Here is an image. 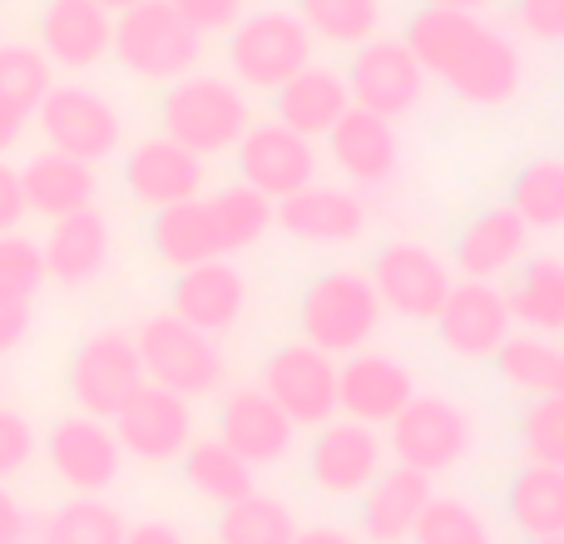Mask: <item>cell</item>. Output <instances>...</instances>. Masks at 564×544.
<instances>
[{
	"mask_svg": "<svg viewBox=\"0 0 564 544\" xmlns=\"http://www.w3.org/2000/svg\"><path fill=\"white\" fill-rule=\"evenodd\" d=\"M401 40L416 55V65L426 75H436L466 105L500 109L525 85V59H520L516 40L500 35L480 15H466V10L421 6L406 20V35Z\"/></svg>",
	"mask_w": 564,
	"mask_h": 544,
	"instance_id": "6da1fadb",
	"label": "cell"
},
{
	"mask_svg": "<svg viewBox=\"0 0 564 544\" xmlns=\"http://www.w3.org/2000/svg\"><path fill=\"white\" fill-rule=\"evenodd\" d=\"M248 124L253 119H248L243 89L224 75H184L164 85V99H159V134L174 139L194 159L234 154Z\"/></svg>",
	"mask_w": 564,
	"mask_h": 544,
	"instance_id": "7a4b0ae2",
	"label": "cell"
},
{
	"mask_svg": "<svg viewBox=\"0 0 564 544\" xmlns=\"http://www.w3.org/2000/svg\"><path fill=\"white\" fill-rule=\"evenodd\" d=\"M381 302L371 292L367 272L357 268H327L302 287L297 297V331L307 347L327 351V357H351V351L371 347L381 327Z\"/></svg>",
	"mask_w": 564,
	"mask_h": 544,
	"instance_id": "3957f363",
	"label": "cell"
},
{
	"mask_svg": "<svg viewBox=\"0 0 564 544\" xmlns=\"http://www.w3.org/2000/svg\"><path fill=\"white\" fill-rule=\"evenodd\" d=\"M109 55L124 65V75L149 79V85H174V79L194 75L198 55H204V35L169 0H139L115 15Z\"/></svg>",
	"mask_w": 564,
	"mask_h": 544,
	"instance_id": "277c9868",
	"label": "cell"
},
{
	"mask_svg": "<svg viewBox=\"0 0 564 544\" xmlns=\"http://www.w3.org/2000/svg\"><path fill=\"white\" fill-rule=\"evenodd\" d=\"M387 456L406 470H421V476H446L476 446V421L460 401L436 396V391H416L397 416L387 421Z\"/></svg>",
	"mask_w": 564,
	"mask_h": 544,
	"instance_id": "5b68a950",
	"label": "cell"
},
{
	"mask_svg": "<svg viewBox=\"0 0 564 544\" xmlns=\"http://www.w3.org/2000/svg\"><path fill=\"white\" fill-rule=\"evenodd\" d=\"M134 351L139 367H144V381L174 391L184 401L214 396L224 387V357H218V341L208 331L178 322L174 312H154L144 327L134 331Z\"/></svg>",
	"mask_w": 564,
	"mask_h": 544,
	"instance_id": "8992f818",
	"label": "cell"
},
{
	"mask_svg": "<svg viewBox=\"0 0 564 544\" xmlns=\"http://www.w3.org/2000/svg\"><path fill=\"white\" fill-rule=\"evenodd\" d=\"M312 65V35L292 10H253L228 30V75L253 95H273Z\"/></svg>",
	"mask_w": 564,
	"mask_h": 544,
	"instance_id": "52a82bcc",
	"label": "cell"
},
{
	"mask_svg": "<svg viewBox=\"0 0 564 544\" xmlns=\"http://www.w3.org/2000/svg\"><path fill=\"white\" fill-rule=\"evenodd\" d=\"M69 401L79 416L95 421H115V411L144 387V367L134 351V331L119 327H99L69 351V371H65Z\"/></svg>",
	"mask_w": 564,
	"mask_h": 544,
	"instance_id": "ba28073f",
	"label": "cell"
},
{
	"mask_svg": "<svg viewBox=\"0 0 564 544\" xmlns=\"http://www.w3.org/2000/svg\"><path fill=\"white\" fill-rule=\"evenodd\" d=\"M35 119L40 134H45V149L79 159V164L109 159L124 139L119 109L89 85H50V95L35 105Z\"/></svg>",
	"mask_w": 564,
	"mask_h": 544,
	"instance_id": "9c48e42d",
	"label": "cell"
},
{
	"mask_svg": "<svg viewBox=\"0 0 564 544\" xmlns=\"http://www.w3.org/2000/svg\"><path fill=\"white\" fill-rule=\"evenodd\" d=\"M371 292H377L381 312L406 322H436L441 302L451 292V268L431 253L426 243H411V238H391V243L377 248L367 272Z\"/></svg>",
	"mask_w": 564,
	"mask_h": 544,
	"instance_id": "30bf717a",
	"label": "cell"
},
{
	"mask_svg": "<svg viewBox=\"0 0 564 544\" xmlns=\"http://www.w3.org/2000/svg\"><path fill=\"white\" fill-rule=\"evenodd\" d=\"M341 79H347L351 109H367V115L391 119V124L401 115H411L421 105V95H426V69L416 65L406 40L391 35H377L351 50V65L341 69Z\"/></svg>",
	"mask_w": 564,
	"mask_h": 544,
	"instance_id": "8fae6325",
	"label": "cell"
},
{
	"mask_svg": "<svg viewBox=\"0 0 564 544\" xmlns=\"http://www.w3.org/2000/svg\"><path fill=\"white\" fill-rule=\"evenodd\" d=\"M381 470H387V440L361 421L332 416L307 446V480L327 500H357Z\"/></svg>",
	"mask_w": 564,
	"mask_h": 544,
	"instance_id": "7c38bea8",
	"label": "cell"
},
{
	"mask_svg": "<svg viewBox=\"0 0 564 544\" xmlns=\"http://www.w3.org/2000/svg\"><path fill=\"white\" fill-rule=\"evenodd\" d=\"M431 327H436L441 347L456 361H490L500 351V341L516 331V317H510L506 287L460 278V282H451V292Z\"/></svg>",
	"mask_w": 564,
	"mask_h": 544,
	"instance_id": "4fadbf2b",
	"label": "cell"
},
{
	"mask_svg": "<svg viewBox=\"0 0 564 544\" xmlns=\"http://www.w3.org/2000/svg\"><path fill=\"white\" fill-rule=\"evenodd\" d=\"M263 391L282 406V416L302 431H317L337 416V357L307 347V341H288L268 357Z\"/></svg>",
	"mask_w": 564,
	"mask_h": 544,
	"instance_id": "5bb4252c",
	"label": "cell"
},
{
	"mask_svg": "<svg viewBox=\"0 0 564 544\" xmlns=\"http://www.w3.org/2000/svg\"><path fill=\"white\" fill-rule=\"evenodd\" d=\"M109 431H115L124 456L144 460V466H169V460H178L184 446L194 440V406H188L184 396H174V391L144 381V387L115 411Z\"/></svg>",
	"mask_w": 564,
	"mask_h": 544,
	"instance_id": "9a60e30c",
	"label": "cell"
},
{
	"mask_svg": "<svg viewBox=\"0 0 564 544\" xmlns=\"http://www.w3.org/2000/svg\"><path fill=\"white\" fill-rule=\"evenodd\" d=\"M234 159H238V184L258 188L273 204L317 178V149H312V139L292 134L278 119L248 124L243 139L234 144Z\"/></svg>",
	"mask_w": 564,
	"mask_h": 544,
	"instance_id": "2e32d148",
	"label": "cell"
},
{
	"mask_svg": "<svg viewBox=\"0 0 564 544\" xmlns=\"http://www.w3.org/2000/svg\"><path fill=\"white\" fill-rule=\"evenodd\" d=\"M45 460L55 470V480L69 490V496H105L109 486L119 480V450L109 421L95 416H59L45 436Z\"/></svg>",
	"mask_w": 564,
	"mask_h": 544,
	"instance_id": "e0dca14e",
	"label": "cell"
},
{
	"mask_svg": "<svg viewBox=\"0 0 564 544\" xmlns=\"http://www.w3.org/2000/svg\"><path fill=\"white\" fill-rule=\"evenodd\" d=\"M416 396V377L391 351H351L337 367V411L361 426H387L406 401Z\"/></svg>",
	"mask_w": 564,
	"mask_h": 544,
	"instance_id": "ac0fdd59",
	"label": "cell"
},
{
	"mask_svg": "<svg viewBox=\"0 0 564 544\" xmlns=\"http://www.w3.org/2000/svg\"><path fill=\"white\" fill-rule=\"evenodd\" d=\"M40 55L59 69H95L109 59L115 15L99 0H45L35 15Z\"/></svg>",
	"mask_w": 564,
	"mask_h": 544,
	"instance_id": "d6986e66",
	"label": "cell"
},
{
	"mask_svg": "<svg viewBox=\"0 0 564 544\" xmlns=\"http://www.w3.org/2000/svg\"><path fill=\"white\" fill-rule=\"evenodd\" d=\"M273 224L297 243L312 248H332V243H351L367 228V198L351 194V188L337 184H317L312 178L307 188L278 198L273 204Z\"/></svg>",
	"mask_w": 564,
	"mask_h": 544,
	"instance_id": "ffe728a7",
	"label": "cell"
},
{
	"mask_svg": "<svg viewBox=\"0 0 564 544\" xmlns=\"http://www.w3.org/2000/svg\"><path fill=\"white\" fill-rule=\"evenodd\" d=\"M124 188L139 208H169L204 194V159L178 149L174 139H139L124 154Z\"/></svg>",
	"mask_w": 564,
	"mask_h": 544,
	"instance_id": "44dd1931",
	"label": "cell"
},
{
	"mask_svg": "<svg viewBox=\"0 0 564 544\" xmlns=\"http://www.w3.org/2000/svg\"><path fill=\"white\" fill-rule=\"evenodd\" d=\"M292 436H297V426L282 416V406L263 387L228 391L224 411H218V440H224L234 456H243L253 470L278 466L292 450Z\"/></svg>",
	"mask_w": 564,
	"mask_h": 544,
	"instance_id": "7402d4cb",
	"label": "cell"
},
{
	"mask_svg": "<svg viewBox=\"0 0 564 544\" xmlns=\"http://www.w3.org/2000/svg\"><path fill=\"white\" fill-rule=\"evenodd\" d=\"M243 302H248L243 272L234 263H224V258L184 268L174 278V292H169V312H174L178 322H188V327L208 331V337L234 327V322L243 317Z\"/></svg>",
	"mask_w": 564,
	"mask_h": 544,
	"instance_id": "603a6c76",
	"label": "cell"
},
{
	"mask_svg": "<svg viewBox=\"0 0 564 544\" xmlns=\"http://www.w3.org/2000/svg\"><path fill=\"white\" fill-rule=\"evenodd\" d=\"M431 496H436V490H431V476H421V470H406V466L381 470V476L357 496V530H361V540H371V544H406Z\"/></svg>",
	"mask_w": 564,
	"mask_h": 544,
	"instance_id": "cb8c5ba5",
	"label": "cell"
},
{
	"mask_svg": "<svg viewBox=\"0 0 564 544\" xmlns=\"http://www.w3.org/2000/svg\"><path fill=\"white\" fill-rule=\"evenodd\" d=\"M109 218L99 208H79L69 218H55L40 243V258H45V282H59V287L79 292L109 268Z\"/></svg>",
	"mask_w": 564,
	"mask_h": 544,
	"instance_id": "d4e9b609",
	"label": "cell"
},
{
	"mask_svg": "<svg viewBox=\"0 0 564 544\" xmlns=\"http://www.w3.org/2000/svg\"><path fill=\"white\" fill-rule=\"evenodd\" d=\"M327 149H332V164L357 188H381L397 178L401 144H397L391 119H377V115H367V109H347V115L332 124Z\"/></svg>",
	"mask_w": 564,
	"mask_h": 544,
	"instance_id": "484cf974",
	"label": "cell"
},
{
	"mask_svg": "<svg viewBox=\"0 0 564 544\" xmlns=\"http://www.w3.org/2000/svg\"><path fill=\"white\" fill-rule=\"evenodd\" d=\"M351 109V95H347V79L341 69H327V65H307L288 79L282 89H273V115L278 124H288L292 134L302 139H327L332 124Z\"/></svg>",
	"mask_w": 564,
	"mask_h": 544,
	"instance_id": "4316f807",
	"label": "cell"
},
{
	"mask_svg": "<svg viewBox=\"0 0 564 544\" xmlns=\"http://www.w3.org/2000/svg\"><path fill=\"white\" fill-rule=\"evenodd\" d=\"M20 194H25V214H40V218H69L79 208H95V194H99V178H95V164H79L69 154H30L25 168H20Z\"/></svg>",
	"mask_w": 564,
	"mask_h": 544,
	"instance_id": "83f0119b",
	"label": "cell"
},
{
	"mask_svg": "<svg viewBox=\"0 0 564 544\" xmlns=\"http://www.w3.org/2000/svg\"><path fill=\"white\" fill-rule=\"evenodd\" d=\"M530 248V228L516 218V208H480L456 233V268L476 282H496L520 268Z\"/></svg>",
	"mask_w": 564,
	"mask_h": 544,
	"instance_id": "f1b7e54d",
	"label": "cell"
},
{
	"mask_svg": "<svg viewBox=\"0 0 564 544\" xmlns=\"http://www.w3.org/2000/svg\"><path fill=\"white\" fill-rule=\"evenodd\" d=\"M149 243H154L159 263H169L174 272L224 258L214 214H208V198H184V204L154 208V218H149Z\"/></svg>",
	"mask_w": 564,
	"mask_h": 544,
	"instance_id": "f546056e",
	"label": "cell"
},
{
	"mask_svg": "<svg viewBox=\"0 0 564 544\" xmlns=\"http://www.w3.org/2000/svg\"><path fill=\"white\" fill-rule=\"evenodd\" d=\"M506 302H510V317L525 331L564 337V258L560 253L520 258L516 278L506 287Z\"/></svg>",
	"mask_w": 564,
	"mask_h": 544,
	"instance_id": "4dcf8cb0",
	"label": "cell"
},
{
	"mask_svg": "<svg viewBox=\"0 0 564 544\" xmlns=\"http://www.w3.org/2000/svg\"><path fill=\"white\" fill-rule=\"evenodd\" d=\"M496 371L516 396H564V341L540 337V331H510L500 341Z\"/></svg>",
	"mask_w": 564,
	"mask_h": 544,
	"instance_id": "1f68e13d",
	"label": "cell"
},
{
	"mask_svg": "<svg viewBox=\"0 0 564 544\" xmlns=\"http://www.w3.org/2000/svg\"><path fill=\"white\" fill-rule=\"evenodd\" d=\"M506 520L525 540L564 535V470L550 466H520L506 486Z\"/></svg>",
	"mask_w": 564,
	"mask_h": 544,
	"instance_id": "d6a6232c",
	"label": "cell"
},
{
	"mask_svg": "<svg viewBox=\"0 0 564 544\" xmlns=\"http://www.w3.org/2000/svg\"><path fill=\"white\" fill-rule=\"evenodd\" d=\"M178 470H184V486L194 490L198 500H208V505H234V500H243L253 486V466H248L243 456H234V450L224 446L218 436H204V440H188L184 456H178Z\"/></svg>",
	"mask_w": 564,
	"mask_h": 544,
	"instance_id": "836d02e7",
	"label": "cell"
},
{
	"mask_svg": "<svg viewBox=\"0 0 564 544\" xmlns=\"http://www.w3.org/2000/svg\"><path fill=\"white\" fill-rule=\"evenodd\" d=\"M510 208H516V218L525 228L560 233L564 228V159L540 154L530 164H520L516 178H510Z\"/></svg>",
	"mask_w": 564,
	"mask_h": 544,
	"instance_id": "e575fe53",
	"label": "cell"
},
{
	"mask_svg": "<svg viewBox=\"0 0 564 544\" xmlns=\"http://www.w3.org/2000/svg\"><path fill=\"white\" fill-rule=\"evenodd\" d=\"M124 515L99 496H69L35 525L30 544H124Z\"/></svg>",
	"mask_w": 564,
	"mask_h": 544,
	"instance_id": "d590c367",
	"label": "cell"
},
{
	"mask_svg": "<svg viewBox=\"0 0 564 544\" xmlns=\"http://www.w3.org/2000/svg\"><path fill=\"white\" fill-rule=\"evenodd\" d=\"M292 15L307 25L312 40L322 45H367L381 35V0H297Z\"/></svg>",
	"mask_w": 564,
	"mask_h": 544,
	"instance_id": "8d00e7d4",
	"label": "cell"
},
{
	"mask_svg": "<svg viewBox=\"0 0 564 544\" xmlns=\"http://www.w3.org/2000/svg\"><path fill=\"white\" fill-rule=\"evenodd\" d=\"M297 515L278 496L248 490L243 500L218 510V544H292Z\"/></svg>",
	"mask_w": 564,
	"mask_h": 544,
	"instance_id": "74e56055",
	"label": "cell"
},
{
	"mask_svg": "<svg viewBox=\"0 0 564 544\" xmlns=\"http://www.w3.org/2000/svg\"><path fill=\"white\" fill-rule=\"evenodd\" d=\"M208 214H214L224 253H243V248L263 243L268 228H273V198H263L248 184H228L208 198Z\"/></svg>",
	"mask_w": 564,
	"mask_h": 544,
	"instance_id": "f35d334b",
	"label": "cell"
},
{
	"mask_svg": "<svg viewBox=\"0 0 564 544\" xmlns=\"http://www.w3.org/2000/svg\"><path fill=\"white\" fill-rule=\"evenodd\" d=\"M406 544H496L486 510L466 496H431Z\"/></svg>",
	"mask_w": 564,
	"mask_h": 544,
	"instance_id": "ab89813d",
	"label": "cell"
},
{
	"mask_svg": "<svg viewBox=\"0 0 564 544\" xmlns=\"http://www.w3.org/2000/svg\"><path fill=\"white\" fill-rule=\"evenodd\" d=\"M516 436L530 466L564 470V396H530L516 421Z\"/></svg>",
	"mask_w": 564,
	"mask_h": 544,
	"instance_id": "60d3db41",
	"label": "cell"
},
{
	"mask_svg": "<svg viewBox=\"0 0 564 544\" xmlns=\"http://www.w3.org/2000/svg\"><path fill=\"white\" fill-rule=\"evenodd\" d=\"M50 85H55V65L35 45H0V99H10L20 115H35Z\"/></svg>",
	"mask_w": 564,
	"mask_h": 544,
	"instance_id": "b9f144b4",
	"label": "cell"
},
{
	"mask_svg": "<svg viewBox=\"0 0 564 544\" xmlns=\"http://www.w3.org/2000/svg\"><path fill=\"white\" fill-rule=\"evenodd\" d=\"M45 287V258L40 243L25 233H0V297L10 302H35V292Z\"/></svg>",
	"mask_w": 564,
	"mask_h": 544,
	"instance_id": "7bdbcfd3",
	"label": "cell"
},
{
	"mask_svg": "<svg viewBox=\"0 0 564 544\" xmlns=\"http://www.w3.org/2000/svg\"><path fill=\"white\" fill-rule=\"evenodd\" d=\"M30 460H35V426L20 411L0 406V486L15 480Z\"/></svg>",
	"mask_w": 564,
	"mask_h": 544,
	"instance_id": "ee69618b",
	"label": "cell"
},
{
	"mask_svg": "<svg viewBox=\"0 0 564 544\" xmlns=\"http://www.w3.org/2000/svg\"><path fill=\"white\" fill-rule=\"evenodd\" d=\"M516 25L540 45H564V0H516Z\"/></svg>",
	"mask_w": 564,
	"mask_h": 544,
	"instance_id": "f6af8a7d",
	"label": "cell"
},
{
	"mask_svg": "<svg viewBox=\"0 0 564 544\" xmlns=\"http://www.w3.org/2000/svg\"><path fill=\"white\" fill-rule=\"evenodd\" d=\"M198 35H218V30H234L243 20L248 0H169Z\"/></svg>",
	"mask_w": 564,
	"mask_h": 544,
	"instance_id": "bcb514c9",
	"label": "cell"
},
{
	"mask_svg": "<svg viewBox=\"0 0 564 544\" xmlns=\"http://www.w3.org/2000/svg\"><path fill=\"white\" fill-rule=\"evenodd\" d=\"M25 224V194H20V168L0 159V233H15Z\"/></svg>",
	"mask_w": 564,
	"mask_h": 544,
	"instance_id": "7dc6e473",
	"label": "cell"
},
{
	"mask_svg": "<svg viewBox=\"0 0 564 544\" xmlns=\"http://www.w3.org/2000/svg\"><path fill=\"white\" fill-rule=\"evenodd\" d=\"M30 540H35V525H30L25 505L0 486V544H30Z\"/></svg>",
	"mask_w": 564,
	"mask_h": 544,
	"instance_id": "c3c4849f",
	"label": "cell"
},
{
	"mask_svg": "<svg viewBox=\"0 0 564 544\" xmlns=\"http://www.w3.org/2000/svg\"><path fill=\"white\" fill-rule=\"evenodd\" d=\"M25 337H30V307H25V302L0 297V357H6V351H15Z\"/></svg>",
	"mask_w": 564,
	"mask_h": 544,
	"instance_id": "681fc988",
	"label": "cell"
},
{
	"mask_svg": "<svg viewBox=\"0 0 564 544\" xmlns=\"http://www.w3.org/2000/svg\"><path fill=\"white\" fill-rule=\"evenodd\" d=\"M124 544H184V535L164 520H139V525L124 530Z\"/></svg>",
	"mask_w": 564,
	"mask_h": 544,
	"instance_id": "f907efd6",
	"label": "cell"
},
{
	"mask_svg": "<svg viewBox=\"0 0 564 544\" xmlns=\"http://www.w3.org/2000/svg\"><path fill=\"white\" fill-rule=\"evenodd\" d=\"M25 119L30 115H20L10 99H0V154H6V149H15V139L25 134Z\"/></svg>",
	"mask_w": 564,
	"mask_h": 544,
	"instance_id": "816d5d0a",
	"label": "cell"
},
{
	"mask_svg": "<svg viewBox=\"0 0 564 544\" xmlns=\"http://www.w3.org/2000/svg\"><path fill=\"white\" fill-rule=\"evenodd\" d=\"M292 544H361L351 530H337V525H307L292 535Z\"/></svg>",
	"mask_w": 564,
	"mask_h": 544,
	"instance_id": "f5cc1de1",
	"label": "cell"
},
{
	"mask_svg": "<svg viewBox=\"0 0 564 544\" xmlns=\"http://www.w3.org/2000/svg\"><path fill=\"white\" fill-rule=\"evenodd\" d=\"M426 6H436V10H466V15H480V10H490L496 0H426Z\"/></svg>",
	"mask_w": 564,
	"mask_h": 544,
	"instance_id": "db71d44e",
	"label": "cell"
},
{
	"mask_svg": "<svg viewBox=\"0 0 564 544\" xmlns=\"http://www.w3.org/2000/svg\"><path fill=\"white\" fill-rule=\"evenodd\" d=\"M99 6L109 10V15H119V10H129V6H139V0H99Z\"/></svg>",
	"mask_w": 564,
	"mask_h": 544,
	"instance_id": "11a10c76",
	"label": "cell"
},
{
	"mask_svg": "<svg viewBox=\"0 0 564 544\" xmlns=\"http://www.w3.org/2000/svg\"><path fill=\"white\" fill-rule=\"evenodd\" d=\"M525 544H564V535H550V540H525Z\"/></svg>",
	"mask_w": 564,
	"mask_h": 544,
	"instance_id": "9f6ffc18",
	"label": "cell"
}]
</instances>
